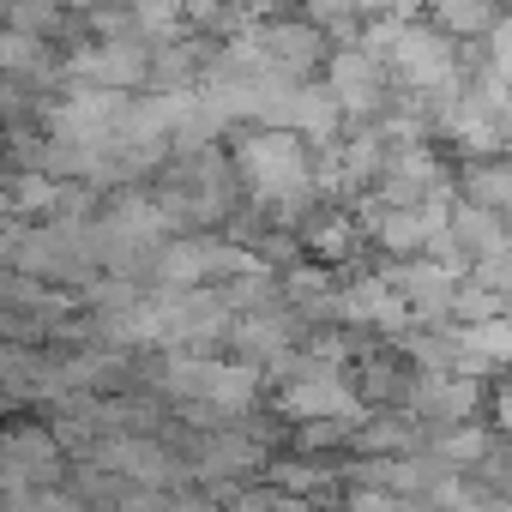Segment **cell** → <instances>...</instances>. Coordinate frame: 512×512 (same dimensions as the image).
<instances>
[{
    "label": "cell",
    "instance_id": "cell-1",
    "mask_svg": "<svg viewBox=\"0 0 512 512\" xmlns=\"http://www.w3.org/2000/svg\"><path fill=\"white\" fill-rule=\"evenodd\" d=\"M386 73H392V91H416L440 109L464 91V43L440 31L428 13H410L386 49Z\"/></svg>",
    "mask_w": 512,
    "mask_h": 512
},
{
    "label": "cell",
    "instance_id": "cell-2",
    "mask_svg": "<svg viewBox=\"0 0 512 512\" xmlns=\"http://www.w3.org/2000/svg\"><path fill=\"white\" fill-rule=\"evenodd\" d=\"M320 79L332 85V97H338L344 121H374V115L386 109V97H392V73H386V61H380V55H368L362 43H332V55H326V67H320Z\"/></svg>",
    "mask_w": 512,
    "mask_h": 512
},
{
    "label": "cell",
    "instance_id": "cell-3",
    "mask_svg": "<svg viewBox=\"0 0 512 512\" xmlns=\"http://www.w3.org/2000/svg\"><path fill=\"white\" fill-rule=\"evenodd\" d=\"M253 43H260V55H266L272 67H284L290 79H314V73L326 67V55H332V37H326L314 19H302L296 7L260 19V25H253Z\"/></svg>",
    "mask_w": 512,
    "mask_h": 512
},
{
    "label": "cell",
    "instance_id": "cell-4",
    "mask_svg": "<svg viewBox=\"0 0 512 512\" xmlns=\"http://www.w3.org/2000/svg\"><path fill=\"white\" fill-rule=\"evenodd\" d=\"M278 127H296V133L320 151V145H338L350 121H344V109H338L332 85L314 73V79H296V85H290V97L278 103Z\"/></svg>",
    "mask_w": 512,
    "mask_h": 512
},
{
    "label": "cell",
    "instance_id": "cell-5",
    "mask_svg": "<svg viewBox=\"0 0 512 512\" xmlns=\"http://www.w3.org/2000/svg\"><path fill=\"white\" fill-rule=\"evenodd\" d=\"M446 235H452V247L464 253V266H482V260H494V253L506 247V211H494V205H476V199H452V211H446Z\"/></svg>",
    "mask_w": 512,
    "mask_h": 512
},
{
    "label": "cell",
    "instance_id": "cell-6",
    "mask_svg": "<svg viewBox=\"0 0 512 512\" xmlns=\"http://www.w3.org/2000/svg\"><path fill=\"white\" fill-rule=\"evenodd\" d=\"M458 193H464V199H476V205L512 211V151L464 157V163H458Z\"/></svg>",
    "mask_w": 512,
    "mask_h": 512
},
{
    "label": "cell",
    "instance_id": "cell-7",
    "mask_svg": "<svg viewBox=\"0 0 512 512\" xmlns=\"http://www.w3.org/2000/svg\"><path fill=\"white\" fill-rule=\"evenodd\" d=\"M482 61L512 85V7L494 13V25H488V37H482Z\"/></svg>",
    "mask_w": 512,
    "mask_h": 512
},
{
    "label": "cell",
    "instance_id": "cell-8",
    "mask_svg": "<svg viewBox=\"0 0 512 512\" xmlns=\"http://www.w3.org/2000/svg\"><path fill=\"white\" fill-rule=\"evenodd\" d=\"M488 422H494V434L512 440V368L488 380Z\"/></svg>",
    "mask_w": 512,
    "mask_h": 512
},
{
    "label": "cell",
    "instance_id": "cell-9",
    "mask_svg": "<svg viewBox=\"0 0 512 512\" xmlns=\"http://www.w3.org/2000/svg\"><path fill=\"white\" fill-rule=\"evenodd\" d=\"M61 7H67V13L79 19V13H91V7H103V0H61Z\"/></svg>",
    "mask_w": 512,
    "mask_h": 512
}]
</instances>
